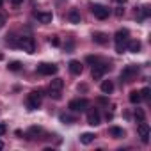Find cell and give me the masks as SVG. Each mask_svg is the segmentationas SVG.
<instances>
[{
  "instance_id": "27",
  "label": "cell",
  "mask_w": 151,
  "mask_h": 151,
  "mask_svg": "<svg viewBox=\"0 0 151 151\" xmlns=\"http://www.w3.org/2000/svg\"><path fill=\"white\" fill-rule=\"evenodd\" d=\"M135 117H137V121L140 123V121H144V112L140 110V109H137V112H135Z\"/></svg>"
},
{
  "instance_id": "10",
  "label": "cell",
  "mask_w": 151,
  "mask_h": 151,
  "mask_svg": "<svg viewBox=\"0 0 151 151\" xmlns=\"http://www.w3.org/2000/svg\"><path fill=\"white\" fill-rule=\"evenodd\" d=\"M87 123H89L91 126L100 124V112H98L96 109H91V110L87 112Z\"/></svg>"
},
{
  "instance_id": "26",
  "label": "cell",
  "mask_w": 151,
  "mask_h": 151,
  "mask_svg": "<svg viewBox=\"0 0 151 151\" xmlns=\"http://www.w3.org/2000/svg\"><path fill=\"white\" fill-rule=\"evenodd\" d=\"M50 96H52L53 100H60V91H53V89H50Z\"/></svg>"
},
{
  "instance_id": "33",
  "label": "cell",
  "mask_w": 151,
  "mask_h": 151,
  "mask_svg": "<svg viewBox=\"0 0 151 151\" xmlns=\"http://www.w3.org/2000/svg\"><path fill=\"white\" fill-rule=\"evenodd\" d=\"M117 4H126V0H116Z\"/></svg>"
},
{
  "instance_id": "29",
  "label": "cell",
  "mask_w": 151,
  "mask_h": 151,
  "mask_svg": "<svg viewBox=\"0 0 151 151\" xmlns=\"http://www.w3.org/2000/svg\"><path fill=\"white\" fill-rule=\"evenodd\" d=\"M6 132H7V126H6L4 123H0V137H2V135H4Z\"/></svg>"
},
{
  "instance_id": "32",
  "label": "cell",
  "mask_w": 151,
  "mask_h": 151,
  "mask_svg": "<svg viewBox=\"0 0 151 151\" xmlns=\"http://www.w3.org/2000/svg\"><path fill=\"white\" fill-rule=\"evenodd\" d=\"M4 23H6V18H4L2 14H0V29H2V27H4Z\"/></svg>"
},
{
  "instance_id": "11",
  "label": "cell",
  "mask_w": 151,
  "mask_h": 151,
  "mask_svg": "<svg viewBox=\"0 0 151 151\" xmlns=\"http://www.w3.org/2000/svg\"><path fill=\"white\" fill-rule=\"evenodd\" d=\"M69 71H71L73 75H80V73L84 71V66L80 64V60H71V62H69Z\"/></svg>"
},
{
  "instance_id": "25",
  "label": "cell",
  "mask_w": 151,
  "mask_h": 151,
  "mask_svg": "<svg viewBox=\"0 0 151 151\" xmlns=\"http://www.w3.org/2000/svg\"><path fill=\"white\" fill-rule=\"evenodd\" d=\"M50 45H52V46H59V45H60L59 37H57V36H52V37H50Z\"/></svg>"
},
{
  "instance_id": "8",
  "label": "cell",
  "mask_w": 151,
  "mask_h": 151,
  "mask_svg": "<svg viewBox=\"0 0 151 151\" xmlns=\"http://www.w3.org/2000/svg\"><path fill=\"white\" fill-rule=\"evenodd\" d=\"M57 69H59V68H57L55 64H46V62H43V64L37 66V73H39V75H46V77H52V75H55Z\"/></svg>"
},
{
  "instance_id": "21",
  "label": "cell",
  "mask_w": 151,
  "mask_h": 151,
  "mask_svg": "<svg viewBox=\"0 0 151 151\" xmlns=\"http://www.w3.org/2000/svg\"><path fill=\"white\" fill-rule=\"evenodd\" d=\"M60 121H62L64 124H71V123H75L77 119H75L73 116H69V114H60Z\"/></svg>"
},
{
  "instance_id": "7",
  "label": "cell",
  "mask_w": 151,
  "mask_h": 151,
  "mask_svg": "<svg viewBox=\"0 0 151 151\" xmlns=\"http://www.w3.org/2000/svg\"><path fill=\"white\" fill-rule=\"evenodd\" d=\"M87 105H89V101H87L86 98H82V100L78 98V100H71L68 107H69L73 112H82V110H86V109H87Z\"/></svg>"
},
{
  "instance_id": "30",
  "label": "cell",
  "mask_w": 151,
  "mask_h": 151,
  "mask_svg": "<svg viewBox=\"0 0 151 151\" xmlns=\"http://www.w3.org/2000/svg\"><path fill=\"white\" fill-rule=\"evenodd\" d=\"M123 14H124V9H123V7H119V9L116 11V16H117V18H121Z\"/></svg>"
},
{
  "instance_id": "12",
  "label": "cell",
  "mask_w": 151,
  "mask_h": 151,
  "mask_svg": "<svg viewBox=\"0 0 151 151\" xmlns=\"http://www.w3.org/2000/svg\"><path fill=\"white\" fill-rule=\"evenodd\" d=\"M34 16H36L41 23H45V25H46V23H52V20H53V14H52V13H36Z\"/></svg>"
},
{
  "instance_id": "9",
  "label": "cell",
  "mask_w": 151,
  "mask_h": 151,
  "mask_svg": "<svg viewBox=\"0 0 151 151\" xmlns=\"http://www.w3.org/2000/svg\"><path fill=\"white\" fill-rule=\"evenodd\" d=\"M137 132H139L140 140H142L144 144H147V142H149V126H147L144 121H140V123H139V126H137Z\"/></svg>"
},
{
  "instance_id": "28",
  "label": "cell",
  "mask_w": 151,
  "mask_h": 151,
  "mask_svg": "<svg viewBox=\"0 0 151 151\" xmlns=\"http://www.w3.org/2000/svg\"><path fill=\"white\" fill-rule=\"evenodd\" d=\"M87 62H91V64L94 66V64H98V62H100V59H98V57H93V55H89V57H87Z\"/></svg>"
},
{
  "instance_id": "6",
  "label": "cell",
  "mask_w": 151,
  "mask_h": 151,
  "mask_svg": "<svg viewBox=\"0 0 151 151\" xmlns=\"http://www.w3.org/2000/svg\"><path fill=\"white\" fill-rule=\"evenodd\" d=\"M91 11H93V14H94L98 20H105V18H109V14H110L109 7H105V6H101V4H94V6L91 7Z\"/></svg>"
},
{
  "instance_id": "24",
  "label": "cell",
  "mask_w": 151,
  "mask_h": 151,
  "mask_svg": "<svg viewBox=\"0 0 151 151\" xmlns=\"http://www.w3.org/2000/svg\"><path fill=\"white\" fill-rule=\"evenodd\" d=\"M149 94H151V89H149V87H144V89L140 91V98H142V100H149Z\"/></svg>"
},
{
  "instance_id": "18",
  "label": "cell",
  "mask_w": 151,
  "mask_h": 151,
  "mask_svg": "<svg viewBox=\"0 0 151 151\" xmlns=\"http://www.w3.org/2000/svg\"><path fill=\"white\" fill-rule=\"evenodd\" d=\"M62 86H64L62 78H53V80L50 82V89H53V91H60V89H62Z\"/></svg>"
},
{
  "instance_id": "20",
  "label": "cell",
  "mask_w": 151,
  "mask_h": 151,
  "mask_svg": "<svg viewBox=\"0 0 151 151\" xmlns=\"http://www.w3.org/2000/svg\"><path fill=\"white\" fill-rule=\"evenodd\" d=\"M110 135L114 137V139H121V137H124V132H123V128H117V126H112L110 130Z\"/></svg>"
},
{
  "instance_id": "4",
  "label": "cell",
  "mask_w": 151,
  "mask_h": 151,
  "mask_svg": "<svg viewBox=\"0 0 151 151\" xmlns=\"http://www.w3.org/2000/svg\"><path fill=\"white\" fill-rule=\"evenodd\" d=\"M18 46H20L23 52H27V53H34V52H36V43H34L32 37H20Z\"/></svg>"
},
{
  "instance_id": "1",
  "label": "cell",
  "mask_w": 151,
  "mask_h": 151,
  "mask_svg": "<svg viewBox=\"0 0 151 151\" xmlns=\"http://www.w3.org/2000/svg\"><path fill=\"white\" fill-rule=\"evenodd\" d=\"M128 36H130V32L126 30V29H123V30H117L116 32V52L117 53H123L124 50H126V45H128Z\"/></svg>"
},
{
  "instance_id": "13",
  "label": "cell",
  "mask_w": 151,
  "mask_h": 151,
  "mask_svg": "<svg viewBox=\"0 0 151 151\" xmlns=\"http://www.w3.org/2000/svg\"><path fill=\"white\" fill-rule=\"evenodd\" d=\"M126 50H128V52H132V53H137V52L140 50V41H139V39L128 41V45H126Z\"/></svg>"
},
{
  "instance_id": "22",
  "label": "cell",
  "mask_w": 151,
  "mask_h": 151,
  "mask_svg": "<svg viewBox=\"0 0 151 151\" xmlns=\"http://www.w3.org/2000/svg\"><path fill=\"white\" fill-rule=\"evenodd\" d=\"M39 133H41V128H39V126H32L27 135H29V139H34V137H37Z\"/></svg>"
},
{
  "instance_id": "2",
  "label": "cell",
  "mask_w": 151,
  "mask_h": 151,
  "mask_svg": "<svg viewBox=\"0 0 151 151\" xmlns=\"http://www.w3.org/2000/svg\"><path fill=\"white\" fill-rule=\"evenodd\" d=\"M137 73H139V66L130 64V66H126V68L121 71V80H124V82H132V80L137 77Z\"/></svg>"
},
{
  "instance_id": "16",
  "label": "cell",
  "mask_w": 151,
  "mask_h": 151,
  "mask_svg": "<svg viewBox=\"0 0 151 151\" xmlns=\"http://www.w3.org/2000/svg\"><path fill=\"white\" fill-rule=\"evenodd\" d=\"M68 20H69L71 23H80V13H78L77 9L69 11V14H68Z\"/></svg>"
},
{
  "instance_id": "34",
  "label": "cell",
  "mask_w": 151,
  "mask_h": 151,
  "mask_svg": "<svg viewBox=\"0 0 151 151\" xmlns=\"http://www.w3.org/2000/svg\"><path fill=\"white\" fill-rule=\"evenodd\" d=\"M2 147H4V142H2V140H0V149H2Z\"/></svg>"
},
{
  "instance_id": "5",
  "label": "cell",
  "mask_w": 151,
  "mask_h": 151,
  "mask_svg": "<svg viewBox=\"0 0 151 151\" xmlns=\"http://www.w3.org/2000/svg\"><path fill=\"white\" fill-rule=\"evenodd\" d=\"M109 69H110V66L105 64V62H98V64H94V66H93V78H94V80H100Z\"/></svg>"
},
{
  "instance_id": "31",
  "label": "cell",
  "mask_w": 151,
  "mask_h": 151,
  "mask_svg": "<svg viewBox=\"0 0 151 151\" xmlns=\"http://www.w3.org/2000/svg\"><path fill=\"white\" fill-rule=\"evenodd\" d=\"M11 4H13V6H22L23 0H11Z\"/></svg>"
},
{
  "instance_id": "23",
  "label": "cell",
  "mask_w": 151,
  "mask_h": 151,
  "mask_svg": "<svg viewBox=\"0 0 151 151\" xmlns=\"http://www.w3.org/2000/svg\"><path fill=\"white\" fill-rule=\"evenodd\" d=\"M20 68H22V64H20L18 60H13V62H9V69H11V71H20Z\"/></svg>"
},
{
  "instance_id": "17",
  "label": "cell",
  "mask_w": 151,
  "mask_h": 151,
  "mask_svg": "<svg viewBox=\"0 0 151 151\" xmlns=\"http://www.w3.org/2000/svg\"><path fill=\"white\" fill-rule=\"evenodd\" d=\"M94 133H91V132H86V133H82V137H80V142L82 144H91L93 140H94Z\"/></svg>"
},
{
  "instance_id": "19",
  "label": "cell",
  "mask_w": 151,
  "mask_h": 151,
  "mask_svg": "<svg viewBox=\"0 0 151 151\" xmlns=\"http://www.w3.org/2000/svg\"><path fill=\"white\" fill-rule=\"evenodd\" d=\"M128 100H130V103H133V105H139L140 103V93H137V91H132L130 93V96H128Z\"/></svg>"
},
{
  "instance_id": "35",
  "label": "cell",
  "mask_w": 151,
  "mask_h": 151,
  "mask_svg": "<svg viewBox=\"0 0 151 151\" xmlns=\"http://www.w3.org/2000/svg\"><path fill=\"white\" fill-rule=\"evenodd\" d=\"M2 4H4V0H0V6H2Z\"/></svg>"
},
{
  "instance_id": "15",
  "label": "cell",
  "mask_w": 151,
  "mask_h": 151,
  "mask_svg": "<svg viewBox=\"0 0 151 151\" xmlns=\"http://www.w3.org/2000/svg\"><path fill=\"white\" fill-rule=\"evenodd\" d=\"M112 91H114V84H112V80H103V82H101V93L110 94Z\"/></svg>"
},
{
  "instance_id": "14",
  "label": "cell",
  "mask_w": 151,
  "mask_h": 151,
  "mask_svg": "<svg viewBox=\"0 0 151 151\" xmlns=\"http://www.w3.org/2000/svg\"><path fill=\"white\" fill-rule=\"evenodd\" d=\"M93 39H94L98 45H105V43L109 41V36H107V34H103V32H94Z\"/></svg>"
},
{
  "instance_id": "3",
  "label": "cell",
  "mask_w": 151,
  "mask_h": 151,
  "mask_svg": "<svg viewBox=\"0 0 151 151\" xmlns=\"http://www.w3.org/2000/svg\"><path fill=\"white\" fill-rule=\"evenodd\" d=\"M39 105H41V93L39 91L30 93L27 96V109L29 110H36V109H39Z\"/></svg>"
}]
</instances>
